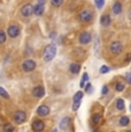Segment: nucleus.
<instances>
[{
    "label": "nucleus",
    "mask_w": 131,
    "mask_h": 132,
    "mask_svg": "<svg viewBox=\"0 0 131 132\" xmlns=\"http://www.w3.org/2000/svg\"><path fill=\"white\" fill-rule=\"evenodd\" d=\"M56 55V46L53 44H50L47 45L46 48H45L44 51V60L46 61V62H50V61H52L54 59V56Z\"/></svg>",
    "instance_id": "1"
},
{
    "label": "nucleus",
    "mask_w": 131,
    "mask_h": 132,
    "mask_svg": "<svg viewBox=\"0 0 131 132\" xmlns=\"http://www.w3.org/2000/svg\"><path fill=\"white\" fill-rule=\"evenodd\" d=\"M93 19V13L91 11H89V9H84V11H82L79 13L78 15V20L80 22H85V23H87V22H91Z\"/></svg>",
    "instance_id": "2"
},
{
    "label": "nucleus",
    "mask_w": 131,
    "mask_h": 132,
    "mask_svg": "<svg viewBox=\"0 0 131 132\" xmlns=\"http://www.w3.org/2000/svg\"><path fill=\"white\" fill-rule=\"evenodd\" d=\"M22 69L26 72H31L36 69V62L34 60H26L22 63Z\"/></svg>",
    "instance_id": "3"
},
{
    "label": "nucleus",
    "mask_w": 131,
    "mask_h": 132,
    "mask_svg": "<svg viewBox=\"0 0 131 132\" xmlns=\"http://www.w3.org/2000/svg\"><path fill=\"white\" fill-rule=\"evenodd\" d=\"M123 51V45L121 44L120 42H113L112 45H110V52L114 55H118L121 54Z\"/></svg>",
    "instance_id": "4"
},
{
    "label": "nucleus",
    "mask_w": 131,
    "mask_h": 132,
    "mask_svg": "<svg viewBox=\"0 0 131 132\" xmlns=\"http://www.w3.org/2000/svg\"><path fill=\"white\" fill-rule=\"evenodd\" d=\"M26 120H27V114L24 113V111L20 110V111H16V113L14 114V121H15V123L21 124V123H23V122H26Z\"/></svg>",
    "instance_id": "5"
},
{
    "label": "nucleus",
    "mask_w": 131,
    "mask_h": 132,
    "mask_svg": "<svg viewBox=\"0 0 131 132\" xmlns=\"http://www.w3.org/2000/svg\"><path fill=\"white\" fill-rule=\"evenodd\" d=\"M79 43L82 45H86V44H89L90 42L92 40V36H91V34L90 32H82V34L79 35Z\"/></svg>",
    "instance_id": "6"
},
{
    "label": "nucleus",
    "mask_w": 131,
    "mask_h": 132,
    "mask_svg": "<svg viewBox=\"0 0 131 132\" xmlns=\"http://www.w3.org/2000/svg\"><path fill=\"white\" fill-rule=\"evenodd\" d=\"M21 14L23 15L24 17H29V16H31V15L34 14V7H32L30 4L24 5V6L21 8Z\"/></svg>",
    "instance_id": "7"
},
{
    "label": "nucleus",
    "mask_w": 131,
    "mask_h": 132,
    "mask_svg": "<svg viewBox=\"0 0 131 132\" xmlns=\"http://www.w3.org/2000/svg\"><path fill=\"white\" fill-rule=\"evenodd\" d=\"M7 34L11 38H16L20 35V28L17 25H9L8 30H7Z\"/></svg>",
    "instance_id": "8"
},
{
    "label": "nucleus",
    "mask_w": 131,
    "mask_h": 132,
    "mask_svg": "<svg viewBox=\"0 0 131 132\" xmlns=\"http://www.w3.org/2000/svg\"><path fill=\"white\" fill-rule=\"evenodd\" d=\"M31 128H32V130H34V131L39 132V131H43L45 129V124H44V122H43V121L36 120V121H34Z\"/></svg>",
    "instance_id": "9"
},
{
    "label": "nucleus",
    "mask_w": 131,
    "mask_h": 132,
    "mask_svg": "<svg viewBox=\"0 0 131 132\" xmlns=\"http://www.w3.org/2000/svg\"><path fill=\"white\" fill-rule=\"evenodd\" d=\"M37 114H38L39 116H42V117L47 116L50 114V108L47 107L46 105H40L39 107L37 108Z\"/></svg>",
    "instance_id": "10"
},
{
    "label": "nucleus",
    "mask_w": 131,
    "mask_h": 132,
    "mask_svg": "<svg viewBox=\"0 0 131 132\" xmlns=\"http://www.w3.org/2000/svg\"><path fill=\"white\" fill-rule=\"evenodd\" d=\"M32 94H34L36 98H43L45 95V88L43 86H36L32 91Z\"/></svg>",
    "instance_id": "11"
},
{
    "label": "nucleus",
    "mask_w": 131,
    "mask_h": 132,
    "mask_svg": "<svg viewBox=\"0 0 131 132\" xmlns=\"http://www.w3.org/2000/svg\"><path fill=\"white\" fill-rule=\"evenodd\" d=\"M110 22H112V20H110V16L108 14H105L100 17V23L102 27H109Z\"/></svg>",
    "instance_id": "12"
},
{
    "label": "nucleus",
    "mask_w": 131,
    "mask_h": 132,
    "mask_svg": "<svg viewBox=\"0 0 131 132\" xmlns=\"http://www.w3.org/2000/svg\"><path fill=\"white\" fill-rule=\"evenodd\" d=\"M45 12V5H40V4H37L36 6L34 7V14L38 15V16H40V15H43V13Z\"/></svg>",
    "instance_id": "13"
},
{
    "label": "nucleus",
    "mask_w": 131,
    "mask_h": 132,
    "mask_svg": "<svg viewBox=\"0 0 131 132\" xmlns=\"http://www.w3.org/2000/svg\"><path fill=\"white\" fill-rule=\"evenodd\" d=\"M112 9H113V13L114 14H121V12H122V4H121L120 1H116L114 5H113V7H112Z\"/></svg>",
    "instance_id": "14"
},
{
    "label": "nucleus",
    "mask_w": 131,
    "mask_h": 132,
    "mask_svg": "<svg viewBox=\"0 0 131 132\" xmlns=\"http://www.w3.org/2000/svg\"><path fill=\"white\" fill-rule=\"evenodd\" d=\"M80 70V64L79 63H71L70 64V72L74 73V75H77Z\"/></svg>",
    "instance_id": "15"
},
{
    "label": "nucleus",
    "mask_w": 131,
    "mask_h": 132,
    "mask_svg": "<svg viewBox=\"0 0 131 132\" xmlns=\"http://www.w3.org/2000/svg\"><path fill=\"white\" fill-rule=\"evenodd\" d=\"M70 125V118L69 117H64L62 118L61 123H60V128L62 129V130H67L68 126Z\"/></svg>",
    "instance_id": "16"
},
{
    "label": "nucleus",
    "mask_w": 131,
    "mask_h": 132,
    "mask_svg": "<svg viewBox=\"0 0 131 132\" xmlns=\"http://www.w3.org/2000/svg\"><path fill=\"white\" fill-rule=\"evenodd\" d=\"M129 123H130V120H129L128 116H123V117H121V120H120V125L121 126H127Z\"/></svg>",
    "instance_id": "17"
},
{
    "label": "nucleus",
    "mask_w": 131,
    "mask_h": 132,
    "mask_svg": "<svg viewBox=\"0 0 131 132\" xmlns=\"http://www.w3.org/2000/svg\"><path fill=\"white\" fill-rule=\"evenodd\" d=\"M116 108L118 110H123L124 109V100L123 99H117L116 100Z\"/></svg>",
    "instance_id": "18"
},
{
    "label": "nucleus",
    "mask_w": 131,
    "mask_h": 132,
    "mask_svg": "<svg viewBox=\"0 0 131 132\" xmlns=\"http://www.w3.org/2000/svg\"><path fill=\"white\" fill-rule=\"evenodd\" d=\"M83 95H84V93L82 92V91H78V92H76V94L74 95V102H76V101H80L83 98Z\"/></svg>",
    "instance_id": "19"
},
{
    "label": "nucleus",
    "mask_w": 131,
    "mask_h": 132,
    "mask_svg": "<svg viewBox=\"0 0 131 132\" xmlns=\"http://www.w3.org/2000/svg\"><path fill=\"white\" fill-rule=\"evenodd\" d=\"M92 121H93V123L94 124H99L100 121H101V116H100V114H93Z\"/></svg>",
    "instance_id": "20"
},
{
    "label": "nucleus",
    "mask_w": 131,
    "mask_h": 132,
    "mask_svg": "<svg viewBox=\"0 0 131 132\" xmlns=\"http://www.w3.org/2000/svg\"><path fill=\"white\" fill-rule=\"evenodd\" d=\"M124 88H125L124 84H123V83H121V82L116 83V85H115V90H116L117 92H122V91L124 90Z\"/></svg>",
    "instance_id": "21"
},
{
    "label": "nucleus",
    "mask_w": 131,
    "mask_h": 132,
    "mask_svg": "<svg viewBox=\"0 0 131 132\" xmlns=\"http://www.w3.org/2000/svg\"><path fill=\"white\" fill-rule=\"evenodd\" d=\"M87 79H89V75L85 72L84 75H83V77H82V80H80V87H84V86H85V83L87 82Z\"/></svg>",
    "instance_id": "22"
},
{
    "label": "nucleus",
    "mask_w": 131,
    "mask_h": 132,
    "mask_svg": "<svg viewBox=\"0 0 131 132\" xmlns=\"http://www.w3.org/2000/svg\"><path fill=\"white\" fill-rule=\"evenodd\" d=\"M51 4L54 7H60L62 4H63V0H51Z\"/></svg>",
    "instance_id": "23"
},
{
    "label": "nucleus",
    "mask_w": 131,
    "mask_h": 132,
    "mask_svg": "<svg viewBox=\"0 0 131 132\" xmlns=\"http://www.w3.org/2000/svg\"><path fill=\"white\" fill-rule=\"evenodd\" d=\"M0 95L4 96L5 99H8V98H9V95H8V93H7V91L5 90L4 87H1V86H0Z\"/></svg>",
    "instance_id": "24"
},
{
    "label": "nucleus",
    "mask_w": 131,
    "mask_h": 132,
    "mask_svg": "<svg viewBox=\"0 0 131 132\" xmlns=\"http://www.w3.org/2000/svg\"><path fill=\"white\" fill-rule=\"evenodd\" d=\"M94 2H95V5H97V7L99 9H101L102 7H104V5H105L104 0H94Z\"/></svg>",
    "instance_id": "25"
},
{
    "label": "nucleus",
    "mask_w": 131,
    "mask_h": 132,
    "mask_svg": "<svg viewBox=\"0 0 131 132\" xmlns=\"http://www.w3.org/2000/svg\"><path fill=\"white\" fill-rule=\"evenodd\" d=\"M6 42V34L4 31H0V44H4Z\"/></svg>",
    "instance_id": "26"
},
{
    "label": "nucleus",
    "mask_w": 131,
    "mask_h": 132,
    "mask_svg": "<svg viewBox=\"0 0 131 132\" xmlns=\"http://www.w3.org/2000/svg\"><path fill=\"white\" fill-rule=\"evenodd\" d=\"M4 131H8V132L14 131V128L11 125V124H5L4 125Z\"/></svg>",
    "instance_id": "27"
},
{
    "label": "nucleus",
    "mask_w": 131,
    "mask_h": 132,
    "mask_svg": "<svg viewBox=\"0 0 131 132\" xmlns=\"http://www.w3.org/2000/svg\"><path fill=\"white\" fill-rule=\"evenodd\" d=\"M100 73H107L108 71H109V68L107 67V65H102L101 68H100Z\"/></svg>",
    "instance_id": "28"
},
{
    "label": "nucleus",
    "mask_w": 131,
    "mask_h": 132,
    "mask_svg": "<svg viewBox=\"0 0 131 132\" xmlns=\"http://www.w3.org/2000/svg\"><path fill=\"white\" fill-rule=\"evenodd\" d=\"M79 106H80V101H76V102H74V106H72V110L76 111L77 109L79 108Z\"/></svg>",
    "instance_id": "29"
},
{
    "label": "nucleus",
    "mask_w": 131,
    "mask_h": 132,
    "mask_svg": "<svg viewBox=\"0 0 131 132\" xmlns=\"http://www.w3.org/2000/svg\"><path fill=\"white\" fill-rule=\"evenodd\" d=\"M125 80H127L128 84L131 85V72H129V73H127V75H125Z\"/></svg>",
    "instance_id": "30"
},
{
    "label": "nucleus",
    "mask_w": 131,
    "mask_h": 132,
    "mask_svg": "<svg viewBox=\"0 0 131 132\" xmlns=\"http://www.w3.org/2000/svg\"><path fill=\"white\" fill-rule=\"evenodd\" d=\"M84 87H85V91H86V92H91V87H92V85L91 84H86V85H85L84 86Z\"/></svg>",
    "instance_id": "31"
},
{
    "label": "nucleus",
    "mask_w": 131,
    "mask_h": 132,
    "mask_svg": "<svg viewBox=\"0 0 131 132\" xmlns=\"http://www.w3.org/2000/svg\"><path fill=\"white\" fill-rule=\"evenodd\" d=\"M107 92H108V87H107V86H104V87H102V90H101V93H102V94H107Z\"/></svg>",
    "instance_id": "32"
},
{
    "label": "nucleus",
    "mask_w": 131,
    "mask_h": 132,
    "mask_svg": "<svg viewBox=\"0 0 131 132\" xmlns=\"http://www.w3.org/2000/svg\"><path fill=\"white\" fill-rule=\"evenodd\" d=\"M129 61H131V53L127 54V56H125V62H129Z\"/></svg>",
    "instance_id": "33"
},
{
    "label": "nucleus",
    "mask_w": 131,
    "mask_h": 132,
    "mask_svg": "<svg viewBox=\"0 0 131 132\" xmlns=\"http://www.w3.org/2000/svg\"><path fill=\"white\" fill-rule=\"evenodd\" d=\"M45 2H46V0H38V4L40 5H45Z\"/></svg>",
    "instance_id": "34"
},
{
    "label": "nucleus",
    "mask_w": 131,
    "mask_h": 132,
    "mask_svg": "<svg viewBox=\"0 0 131 132\" xmlns=\"http://www.w3.org/2000/svg\"><path fill=\"white\" fill-rule=\"evenodd\" d=\"M129 16H130V19H131V13H130V15H129Z\"/></svg>",
    "instance_id": "35"
},
{
    "label": "nucleus",
    "mask_w": 131,
    "mask_h": 132,
    "mask_svg": "<svg viewBox=\"0 0 131 132\" xmlns=\"http://www.w3.org/2000/svg\"><path fill=\"white\" fill-rule=\"evenodd\" d=\"M130 110H131V105H130Z\"/></svg>",
    "instance_id": "36"
}]
</instances>
